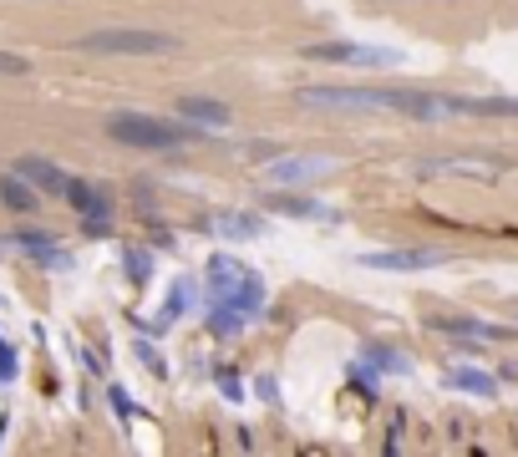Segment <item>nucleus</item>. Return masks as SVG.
<instances>
[{"label": "nucleus", "mask_w": 518, "mask_h": 457, "mask_svg": "<svg viewBox=\"0 0 518 457\" xmlns=\"http://www.w3.org/2000/svg\"><path fill=\"white\" fill-rule=\"evenodd\" d=\"M239 275H244V265H234L229 254H219V259H208V295L219 300L224 290H234V284H239Z\"/></svg>", "instance_id": "obj_9"}, {"label": "nucleus", "mask_w": 518, "mask_h": 457, "mask_svg": "<svg viewBox=\"0 0 518 457\" xmlns=\"http://www.w3.org/2000/svg\"><path fill=\"white\" fill-rule=\"evenodd\" d=\"M16 173L31 183V189H41V193H62L66 189V173L56 168L51 158H36V153H26V158L16 163Z\"/></svg>", "instance_id": "obj_5"}, {"label": "nucleus", "mask_w": 518, "mask_h": 457, "mask_svg": "<svg viewBox=\"0 0 518 457\" xmlns=\"http://www.w3.org/2000/svg\"><path fill=\"white\" fill-rule=\"evenodd\" d=\"M16 377V351L5 346V335H0V381H11Z\"/></svg>", "instance_id": "obj_17"}, {"label": "nucleus", "mask_w": 518, "mask_h": 457, "mask_svg": "<svg viewBox=\"0 0 518 457\" xmlns=\"http://www.w3.org/2000/svg\"><path fill=\"white\" fill-rule=\"evenodd\" d=\"M66 199H72V204H77V214L87 224H92V229H107V199H102V193L92 189V183H87V178H66Z\"/></svg>", "instance_id": "obj_4"}, {"label": "nucleus", "mask_w": 518, "mask_h": 457, "mask_svg": "<svg viewBox=\"0 0 518 457\" xmlns=\"http://www.w3.org/2000/svg\"><path fill=\"white\" fill-rule=\"evenodd\" d=\"M427 173H472V178H493L498 163H478V158H447V163H427Z\"/></svg>", "instance_id": "obj_12"}, {"label": "nucleus", "mask_w": 518, "mask_h": 457, "mask_svg": "<svg viewBox=\"0 0 518 457\" xmlns=\"http://www.w3.org/2000/svg\"><path fill=\"white\" fill-rule=\"evenodd\" d=\"M447 335H468V341H503L498 326H483V320H437Z\"/></svg>", "instance_id": "obj_13"}, {"label": "nucleus", "mask_w": 518, "mask_h": 457, "mask_svg": "<svg viewBox=\"0 0 518 457\" xmlns=\"http://www.w3.org/2000/svg\"><path fill=\"white\" fill-rule=\"evenodd\" d=\"M81 51H97V56H163V51H178V36L168 31H92L81 36Z\"/></svg>", "instance_id": "obj_2"}, {"label": "nucleus", "mask_w": 518, "mask_h": 457, "mask_svg": "<svg viewBox=\"0 0 518 457\" xmlns=\"http://www.w3.org/2000/svg\"><path fill=\"white\" fill-rule=\"evenodd\" d=\"M305 56L310 62H341V66H392L396 62V51L356 47V41H326V47H310Z\"/></svg>", "instance_id": "obj_3"}, {"label": "nucleus", "mask_w": 518, "mask_h": 457, "mask_svg": "<svg viewBox=\"0 0 518 457\" xmlns=\"http://www.w3.org/2000/svg\"><path fill=\"white\" fill-rule=\"evenodd\" d=\"M178 112H183L193 127H224V123H229V107H224V102H214V97H183V102H178Z\"/></svg>", "instance_id": "obj_7"}, {"label": "nucleus", "mask_w": 518, "mask_h": 457, "mask_svg": "<svg viewBox=\"0 0 518 457\" xmlns=\"http://www.w3.org/2000/svg\"><path fill=\"white\" fill-rule=\"evenodd\" d=\"M453 381L463 392H478V396H493V377L488 371H453Z\"/></svg>", "instance_id": "obj_15"}, {"label": "nucleus", "mask_w": 518, "mask_h": 457, "mask_svg": "<svg viewBox=\"0 0 518 457\" xmlns=\"http://www.w3.org/2000/svg\"><path fill=\"white\" fill-rule=\"evenodd\" d=\"M0 204L16 208V214H26V208H36V189H31V183H26L21 173L0 178Z\"/></svg>", "instance_id": "obj_10"}, {"label": "nucleus", "mask_w": 518, "mask_h": 457, "mask_svg": "<svg viewBox=\"0 0 518 457\" xmlns=\"http://www.w3.org/2000/svg\"><path fill=\"white\" fill-rule=\"evenodd\" d=\"M265 204L280 208V214H300V219H315V214H320V204H315V199H300V193H269Z\"/></svg>", "instance_id": "obj_14"}, {"label": "nucleus", "mask_w": 518, "mask_h": 457, "mask_svg": "<svg viewBox=\"0 0 518 457\" xmlns=\"http://www.w3.org/2000/svg\"><path fill=\"white\" fill-rule=\"evenodd\" d=\"M107 138L127 142V148H178V142L193 138V123H157V117H142V112H112L107 117Z\"/></svg>", "instance_id": "obj_1"}, {"label": "nucleus", "mask_w": 518, "mask_h": 457, "mask_svg": "<svg viewBox=\"0 0 518 457\" xmlns=\"http://www.w3.org/2000/svg\"><path fill=\"white\" fill-rule=\"evenodd\" d=\"M16 244H21L26 254H36V259H47L51 269H62V265H66V250H62V244H51L47 234H21Z\"/></svg>", "instance_id": "obj_11"}, {"label": "nucleus", "mask_w": 518, "mask_h": 457, "mask_svg": "<svg viewBox=\"0 0 518 457\" xmlns=\"http://www.w3.org/2000/svg\"><path fill=\"white\" fill-rule=\"evenodd\" d=\"M371 366H381V371H407L402 356H392V351H381V346H371Z\"/></svg>", "instance_id": "obj_16"}, {"label": "nucleus", "mask_w": 518, "mask_h": 457, "mask_svg": "<svg viewBox=\"0 0 518 457\" xmlns=\"http://www.w3.org/2000/svg\"><path fill=\"white\" fill-rule=\"evenodd\" d=\"M371 269H427V265H442V254L432 250H392V254H366Z\"/></svg>", "instance_id": "obj_6"}, {"label": "nucleus", "mask_w": 518, "mask_h": 457, "mask_svg": "<svg viewBox=\"0 0 518 457\" xmlns=\"http://www.w3.org/2000/svg\"><path fill=\"white\" fill-rule=\"evenodd\" d=\"M21 72H26V62L11 56V51H0V77H21Z\"/></svg>", "instance_id": "obj_18"}, {"label": "nucleus", "mask_w": 518, "mask_h": 457, "mask_svg": "<svg viewBox=\"0 0 518 457\" xmlns=\"http://www.w3.org/2000/svg\"><path fill=\"white\" fill-rule=\"evenodd\" d=\"M326 168H330V158H280L269 168V178L275 183H305V178H320Z\"/></svg>", "instance_id": "obj_8"}]
</instances>
